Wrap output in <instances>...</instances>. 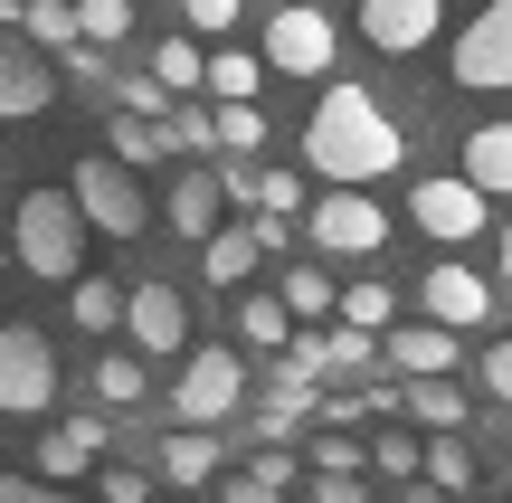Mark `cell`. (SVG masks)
I'll return each mask as SVG.
<instances>
[{
    "label": "cell",
    "mask_w": 512,
    "mask_h": 503,
    "mask_svg": "<svg viewBox=\"0 0 512 503\" xmlns=\"http://www.w3.org/2000/svg\"><path fill=\"white\" fill-rule=\"evenodd\" d=\"M408 409H418V428H437V437H456V428H465V390H446V380L408 390Z\"/></svg>",
    "instance_id": "cell-34"
},
{
    "label": "cell",
    "mask_w": 512,
    "mask_h": 503,
    "mask_svg": "<svg viewBox=\"0 0 512 503\" xmlns=\"http://www.w3.org/2000/svg\"><path fill=\"white\" fill-rule=\"evenodd\" d=\"M408 162V133L389 124V105L370 86H323L313 95V124H304V171H332L342 190L380 181V171Z\"/></svg>",
    "instance_id": "cell-1"
},
{
    "label": "cell",
    "mask_w": 512,
    "mask_h": 503,
    "mask_svg": "<svg viewBox=\"0 0 512 503\" xmlns=\"http://www.w3.org/2000/svg\"><path fill=\"white\" fill-rule=\"evenodd\" d=\"M418 295H427V323H437V333H456V342L475 333V323H494V285H484L465 257L427 266V285H418Z\"/></svg>",
    "instance_id": "cell-11"
},
{
    "label": "cell",
    "mask_w": 512,
    "mask_h": 503,
    "mask_svg": "<svg viewBox=\"0 0 512 503\" xmlns=\"http://www.w3.org/2000/svg\"><path fill=\"white\" fill-rule=\"evenodd\" d=\"M238 399H256L247 390V361L238 352H219V342H200V352L181 361V380H171V428H219V418H238Z\"/></svg>",
    "instance_id": "cell-4"
},
{
    "label": "cell",
    "mask_w": 512,
    "mask_h": 503,
    "mask_svg": "<svg viewBox=\"0 0 512 503\" xmlns=\"http://www.w3.org/2000/svg\"><path fill=\"white\" fill-rule=\"evenodd\" d=\"M76 29H86V48H124L133 38V0H76Z\"/></svg>",
    "instance_id": "cell-30"
},
{
    "label": "cell",
    "mask_w": 512,
    "mask_h": 503,
    "mask_svg": "<svg viewBox=\"0 0 512 503\" xmlns=\"http://www.w3.org/2000/svg\"><path fill=\"white\" fill-rule=\"evenodd\" d=\"M238 333H247V352H285V342H294V314L275 295H238Z\"/></svg>",
    "instance_id": "cell-25"
},
{
    "label": "cell",
    "mask_w": 512,
    "mask_h": 503,
    "mask_svg": "<svg viewBox=\"0 0 512 503\" xmlns=\"http://www.w3.org/2000/svg\"><path fill=\"white\" fill-rule=\"evenodd\" d=\"M256 86H266V57H247V48L209 57V95H219V105H256Z\"/></svg>",
    "instance_id": "cell-24"
},
{
    "label": "cell",
    "mask_w": 512,
    "mask_h": 503,
    "mask_svg": "<svg viewBox=\"0 0 512 503\" xmlns=\"http://www.w3.org/2000/svg\"><path fill=\"white\" fill-rule=\"evenodd\" d=\"M408 219L437 247H465V238H484V190L465 181V171H427V181L408 190Z\"/></svg>",
    "instance_id": "cell-8"
},
{
    "label": "cell",
    "mask_w": 512,
    "mask_h": 503,
    "mask_svg": "<svg viewBox=\"0 0 512 503\" xmlns=\"http://www.w3.org/2000/svg\"><path fill=\"white\" fill-rule=\"evenodd\" d=\"M389 247V209L370 190H323L313 200V257H380Z\"/></svg>",
    "instance_id": "cell-7"
},
{
    "label": "cell",
    "mask_w": 512,
    "mask_h": 503,
    "mask_svg": "<svg viewBox=\"0 0 512 503\" xmlns=\"http://www.w3.org/2000/svg\"><path fill=\"white\" fill-rule=\"evenodd\" d=\"M380 352H389V371H408V380L427 390V380H446V371H456V352H465V342H456V333H437V323H389V333H380Z\"/></svg>",
    "instance_id": "cell-15"
},
{
    "label": "cell",
    "mask_w": 512,
    "mask_h": 503,
    "mask_svg": "<svg viewBox=\"0 0 512 503\" xmlns=\"http://www.w3.org/2000/svg\"><path fill=\"white\" fill-rule=\"evenodd\" d=\"M389 323H399V304H389V285H380V276H361V285L342 295V333H370V342H380Z\"/></svg>",
    "instance_id": "cell-27"
},
{
    "label": "cell",
    "mask_w": 512,
    "mask_h": 503,
    "mask_svg": "<svg viewBox=\"0 0 512 503\" xmlns=\"http://www.w3.org/2000/svg\"><path fill=\"white\" fill-rule=\"evenodd\" d=\"M494 257H503V276H512V228H503V247H494Z\"/></svg>",
    "instance_id": "cell-43"
},
{
    "label": "cell",
    "mask_w": 512,
    "mask_h": 503,
    "mask_svg": "<svg viewBox=\"0 0 512 503\" xmlns=\"http://www.w3.org/2000/svg\"><path fill=\"white\" fill-rule=\"evenodd\" d=\"M124 295H133V285H114V276H76V304H67V314L86 323V333H124Z\"/></svg>",
    "instance_id": "cell-23"
},
{
    "label": "cell",
    "mask_w": 512,
    "mask_h": 503,
    "mask_svg": "<svg viewBox=\"0 0 512 503\" xmlns=\"http://www.w3.org/2000/svg\"><path fill=\"white\" fill-rule=\"evenodd\" d=\"M105 447H114V428H105V418H86V409H76V418H57V428L38 437V485H57V494H67L86 466H105Z\"/></svg>",
    "instance_id": "cell-13"
},
{
    "label": "cell",
    "mask_w": 512,
    "mask_h": 503,
    "mask_svg": "<svg viewBox=\"0 0 512 503\" xmlns=\"http://www.w3.org/2000/svg\"><path fill=\"white\" fill-rule=\"evenodd\" d=\"M0 266H10V238H0Z\"/></svg>",
    "instance_id": "cell-44"
},
{
    "label": "cell",
    "mask_w": 512,
    "mask_h": 503,
    "mask_svg": "<svg viewBox=\"0 0 512 503\" xmlns=\"http://www.w3.org/2000/svg\"><path fill=\"white\" fill-rule=\"evenodd\" d=\"M408 503H446V494H437V485H408Z\"/></svg>",
    "instance_id": "cell-42"
},
{
    "label": "cell",
    "mask_w": 512,
    "mask_h": 503,
    "mask_svg": "<svg viewBox=\"0 0 512 503\" xmlns=\"http://www.w3.org/2000/svg\"><path fill=\"white\" fill-rule=\"evenodd\" d=\"M114 162H124V171H152V162H162V124H143V114H114Z\"/></svg>",
    "instance_id": "cell-32"
},
{
    "label": "cell",
    "mask_w": 512,
    "mask_h": 503,
    "mask_svg": "<svg viewBox=\"0 0 512 503\" xmlns=\"http://www.w3.org/2000/svg\"><path fill=\"white\" fill-rule=\"evenodd\" d=\"M152 86H171V95H200V86H209V57L190 48V38H162V48H152Z\"/></svg>",
    "instance_id": "cell-26"
},
{
    "label": "cell",
    "mask_w": 512,
    "mask_h": 503,
    "mask_svg": "<svg viewBox=\"0 0 512 503\" xmlns=\"http://www.w3.org/2000/svg\"><path fill=\"white\" fill-rule=\"evenodd\" d=\"M95 494L105 503H152V475L133 466V456H105V466H95Z\"/></svg>",
    "instance_id": "cell-36"
},
{
    "label": "cell",
    "mask_w": 512,
    "mask_h": 503,
    "mask_svg": "<svg viewBox=\"0 0 512 503\" xmlns=\"http://www.w3.org/2000/svg\"><path fill=\"white\" fill-rule=\"evenodd\" d=\"M465 181H475L484 190V200H512V124H475V133H465Z\"/></svg>",
    "instance_id": "cell-17"
},
{
    "label": "cell",
    "mask_w": 512,
    "mask_h": 503,
    "mask_svg": "<svg viewBox=\"0 0 512 503\" xmlns=\"http://www.w3.org/2000/svg\"><path fill=\"white\" fill-rule=\"evenodd\" d=\"M437 19H446V0H361V38L389 57H418L437 38Z\"/></svg>",
    "instance_id": "cell-14"
},
{
    "label": "cell",
    "mask_w": 512,
    "mask_h": 503,
    "mask_svg": "<svg viewBox=\"0 0 512 503\" xmlns=\"http://www.w3.org/2000/svg\"><path fill=\"white\" fill-rule=\"evenodd\" d=\"M0 503H76V494H57V485H38V475H10V466H0Z\"/></svg>",
    "instance_id": "cell-38"
},
{
    "label": "cell",
    "mask_w": 512,
    "mask_h": 503,
    "mask_svg": "<svg viewBox=\"0 0 512 503\" xmlns=\"http://www.w3.org/2000/svg\"><path fill=\"white\" fill-rule=\"evenodd\" d=\"M370 456L351 447V437H313V475H361Z\"/></svg>",
    "instance_id": "cell-37"
},
{
    "label": "cell",
    "mask_w": 512,
    "mask_h": 503,
    "mask_svg": "<svg viewBox=\"0 0 512 503\" xmlns=\"http://www.w3.org/2000/svg\"><path fill=\"white\" fill-rule=\"evenodd\" d=\"M209 475H228V466H219V437L171 428V437H162V485H171V494H190V485H209Z\"/></svg>",
    "instance_id": "cell-18"
},
{
    "label": "cell",
    "mask_w": 512,
    "mask_h": 503,
    "mask_svg": "<svg viewBox=\"0 0 512 503\" xmlns=\"http://www.w3.org/2000/svg\"><path fill=\"white\" fill-rule=\"evenodd\" d=\"M162 219L181 228V238H219L228 228V190H219V171H181V181H171V200H162Z\"/></svg>",
    "instance_id": "cell-16"
},
{
    "label": "cell",
    "mask_w": 512,
    "mask_h": 503,
    "mask_svg": "<svg viewBox=\"0 0 512 503\" xmlns=\"http://www.w3.org/2000/svg\"><path fill=\"white\" fill-rule=\"evenodd\" d=\"M124 333H133V361H190V304L171 285H133L124 295Z\"/></svg>",
    "instance_id": "cell-9"
},
{
    "label": "cell",
    "mask_w": 512,
    "mask_h": 503,
    "mask_svg": "<svg viewBox=\"0 0 512 503\" xmlns=\"http://www.w3.org/2000/svg\"><path fill=\"white\" fill-rule=\"evenodd\" d=\"M57 399V352L38 323H0V418H48Z\"/></svg>",
    "instance_id": "cell-5"
},
{
    "label": "cell",
    "mask_w": 512,
    "mask_h": 503,
    "mask_svg": "<svg viewBox=\"0 0 512 503\" xmlns=\"http://www.w3.org/2000/svg\"><path fill=\"white\" fill-rule=\"evenodd\" d=\"M446 76H456V95H503L512 86V0H484V19H465Z\"/></svg>",
    "instance_id": "cell-6"
},
{
    "label": "cell",
    "mask_w": 512,
    "mask_h": 503,
    "mask_svg": "<svg viewBox=\"0 0 512 503\" xmlns=\"http://www.w3.org/2000/svg\"><path fill=\"white\" fill-rule=\"evenodd\" d=\"M19 38H29V48L38 57H48V48H86V29H76V0H19Z\"/></svg>",
    "instance_id": "cell-20"
},
{
    "label": "cell",
    "mask_w": 512,
    "mask_h": 503,
    "mask_svg": "<svg viewBox=\"0 0 512 503\" xmlns=\"http://www.w3.org/2000/svg\"><path fill=\"white\" fill-rule=\"evenodd\" d=\"M285 485H294V456H285V447H256L247 466H228L219 494H228V503H285Z\"/></svg>",
    "instance_id": "cell-19"
},
{
    "label": "cell",
    "mask_w": 512,
    "mask_h": 503,
    "mask_svg": "<svg viewBox=\"0 0 512 503\" xmlns=\"http://www.w3.org/2000/svg\"><path fill=\"white\" fill-rule=\"evenodd\" d=\"M162 143H171V152H209V143H219V114H209V105H171Z\"/></svg>",
    "instance_id": "cell-35"
},
{
    "label": "cell",
    "mask_w": 512,
    "mask_h": 503,
    "mask_svg": "<svg viewBox=\"0 0 512 503\" xmlns=\"http://www.w3.org/2000/svg\"><path fill=\"white\" fill-rule=\"evenodd\" d=\"M67 200H76V219H86L95 238H143V228H152V200H143V181H133V171L114 162V152H86V162H76Z\"/></svg>",
    "instance_id": "cell-3"
},
{
    "label": "cell",
    "mask_w": 512,
    "mask_h": 503,
    "mask_svg": "<svg viewBox=\"0 0 512 503\" xmlns=\"http://www.w3.org/2000/svg\"><path fill=\"white\" fill-rule=\"evenodd\" d=\"M266 67L275 76H332V19L323 10H266Z\"/></svg>",
    "instance_id": "cell-10"
},
{
    "label": "cell",
    "mask_w": 512,
    "mask_h": 503,
    "mask_svg": "<svg viewBox=\"0 0 512 503\" xmlns=\"http://www.w3.org/2000/svg\"><path fill=\"white\" fill-rule=\"evenodd\" d=\"M143 390H152V361H133V352H105V361H95V399H114V409H133Z\"/></svg>",
    "instance_id": "cell-28"
},
{
    "label": "cell",
    "mask_w": 512,
    "mask_h": 503,
    "mask_svg": "<svg viewBox=\"0 0 512 503\" xmlns=\"http://www.w3.org/2000/svg\"><path fill=\"white\" fill-rule=\"evenodd\" d=\"M313 503H370V475H313Z\"/></svg>",
    "instance_id": "cell-39"
},
{
    "label": "cell",
    "mask_w": 512,
    "mask_h": 503,
    "mask_svg": "<svg viewBox=\"0 0 512 503\" xmlns=\"http://www.w3.org/2000/svg\"><path fill=\"white\" fill-rule=\"evenodd\" d=\"M190 29H238V0H181Z\"/></svg>",
    "instance_id": "cell-40"
},
{
    "label": "cell",
    "mask_w": 512,
    "mask_h": 503,
    "mask_svg": "<svg viewBox=\"0 0 512 503\" xmlns=\"http://www.w3.org/2000/svg\"><path fill=\"white\" fill-rule=\"evenodd\" d=\"M275 304H285V314H304V323H323V314H342V295H332V276L323 266H285V285H275Z\"/></svg>",
    "instance_id": "cell-21"
},
{
    "label": "cell",
    "mask_w": 512,
    "mask_h": 503,
    "mask_svg": "<svg viewBox=\"0 0 512 503\" xmlns=\"http://www.w3.org/2000/svg\"><path fill=\"white\" fill-rule=\"evenodd\" d=\"M427 485H437L446 503L475 485V456H465V437H437V447H427Z\"/></svg>",
    "instance_id": "cell-33"
},
{
    "label": "cell",
    "mask_w": 512,
    "mask_h": 503,
    "mask_svg": "<svg viewBox=\"0 0 512 503\" xmlns=\"http://www.w3.org/2000/svg\"><path fill=\"white\" fill-rule=\"evenodd\" d=\"M200 266H209V285H228V295H238V285L256 276V238H247V219H238V228H219V238L200 247Z\"/></svg>",
    "instance_id": "cell-22"
},
{
    "label": "cell",
    "mask_w": 512,
    "mask_h": 503,
    "mask_svg": "<svg viewBox=\"0 0 512 503\" xmlns=\"http://www.w3.org/2000/svg\"><path fill=\"white\" fill-rule=\"evenodd\" d=\"M370 475H408V485H427V447L408 428H380V447H370Z\"/></svg>",
    "instance_id": "cell-31"
},
{
    "label": "cell",
    "mask_w": 512,
    "mask_h": 503,
    "mask_svg": "<svg viewBox=\"0 0 512 503\" xmlns=\"http://www.w3.org/2000/svg\"><path fill=\"white\" fill-rule=\"evenodd\" d=\"M57 105V76H48V57L29 48V38L0 19V124H29V114H48Z\"/></svg>",
    "instance_id": "cell-12"
},
{
    "label": "cell",
    "mask_w": 512,
    "mask_h": 503,
    "mask_svg": "<svg viewBox=\"0 0 512 503\" xmlns=\"http://www.w3.org/2000/svg\"><path fill=\"white\" fill-rule=\"evenodd\" d=\"M209 114H219V152L228 162H256V152H266V114L256 105H209Z\"/></svg>",
    "instance_id": "cell-29"
},
{
    "label": "cell",
    "mask_w": 512,
    "mask_h": 503,
    "mask_svg": "<svg viewBox=\"0 0 512 503\" xmlns=\"http://www.w3.org/2000/svg\"><path fill=\"white\" fill-rule=\"evenodd\" d=\"M484 390L512 399V342H494V352H484Z\"/></svg>",
    "instance_id": "cell-41"
},
{
    "label": "cell",
    "mask_w": 512,
    "mask_h": 503,
    "mask_svg": "<svg viewBox=\"0 0 512 503\" xmlns=\"http://www.w3.org/2000/svg\"><path fill=\"white\" fill-rule=\"evenodd\" d=\"M10 257L29 266V276H48V285L86 276V219H76L67 190H29V200L10 209Z\"/></svg>",
    "instance_id": "cell-2"
}]
</instances>
